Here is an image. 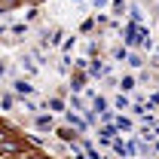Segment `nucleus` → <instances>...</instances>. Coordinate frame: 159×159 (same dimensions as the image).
<instances>
[{
  "label": "nucleus",
  "instance_id": "obj_4",
  "mask_svg": "<svg viewBox=\"0 0 159 159\" xmlns=\"http://www.w3.org/2000/svg\"><path fill=\"white\" fill-rule=\"evenodd\" d=\"M132 86H135V80H132V77H122V92H129Z\"/></svg>",
  "mask_w": 159,
  "mask_h": 159
},
{
  "label": "nucleus",
  "instance_id": "obj_10",
  "mask_svg": "<svg viewBox=\"0 0 159 159\" xmlns=\"http://www.w3.org/2000/svg\"><path fill=\"white\" fill-rule=\"evenodd\" d=\"M3 70H6V64H3V61H0V74H3Z\"/></svg>",
  "mask_w": 159,
  "mask_h": 159
},
{
  "label": "nucleus",
  "instance_id": "obj_5",
  "mask_svg": "<svg viewBox=\"0 0 159 159\" xmlns=\"http://www.w3.org/2000/svg\"><path fill=\"white\" fill-rule=\"evenodd\" d=\"M58 135H61V141H74V132H70V129H61Z\"/></svg>",
  "mask_w": 159,
  "mask_h": 159
},
{
  "label": "nucleus",
  "instance_id": "obj_2",
  "mask_svg": "<svg viewBox=\"0 0 159 159\" xmlns=\"http://www.w3.org/2000/svg\"><path fill=\"white\" fill-rule=\"evenodd\" d=\"M83 83H86V77H83V74H77V77H74V86H70V89H74V92H80V89H83Z\"/></svg>",
  "mask_w": 159,
  "mask_h": 159
},
{
  "label": "nucleus",
  "instance_id": "obj_1",
  "mask_svg": "<svg viewBox=\"0 0 159 159\" xmlns=\"http://www.w3.org/2000/svg\"><path fill=\"white\" fill-rule=\"evenodd\" d=\"M16 92H19V95H31V92H34V86H31V83H25V80H19V83H16Z\"/></svg>",
  "mask_w": 159,
  "mask_h": 159
},
{
  "label": "nucleus",
  "instance_id": "obj_8",
  "mask_svg": "<svg viewBox=\"0 0 159 159\" xmlns=\"http://www.w3.org/2000/svg\"><path fill=\"white\" fill-rule=\"evenodd\" d=\"M89 159H101V156H98V153H95V150H89Z\"/></svg>",
  "mask_w": 159,
  "mask_h": 159
},
{
  "label": "nucleus",
  "instance_id": "obj_7",
  "mask_svg": "<svg viewBox=\"0 0 159 159\" xmlns=\"http://www.w3.org/2000/svg\"><path fill=\"white\" fill-rule=\"evenodd\" d=\"M9 6H16V0H0V12H3V9H9Z\"/></svg>",
  "mask_w": 159,
  "mask_h": 159
},
{
  "label": "nucleus",
  "instance_id": "obj_3",
  "mask_svg": "<svg viewBox=\"0 0 159 159\" xmlns=\"http://www.w3.org/2000/svg\"><path fill=\"white\" fill-rule=\"evenodd\" d=\"M49 125H52L49 116H37V129H49Z\"/></svg>",
  "mask_w": 159,
  "mask_h": 159
},
{
  "label": "nucleus",
  "instance_id": "obj_6",
  "mask_svg": "<svg viewBox=\"0 0 159 159\" xmlns=\"http://www.w3.org/2000/svg\"><path fill=\"white\" fill-rule=\"evenodd\" d=\"M67 119H70V125H77V129H83V125H86V122H83V119H77V116H74V113H70V116H67Z\"/></svg>",
  "mask_w": 159,
  "mask_h": 159
},
{
  "label": "nucleus",
  "instance_id": "obj_9",
  "mask_svg": "<svg viewBox=\"0 0 159 159\" xmlns=\"http://www.w3.org/2000/svg\"><path fill=\"white\" fill-rule=\"evenodd\" d=\"M104 3H107V0H95V6H104Z\"/></svg>",
  "mask_w": 159,
  "mask_h": 159
}]
</instances>
